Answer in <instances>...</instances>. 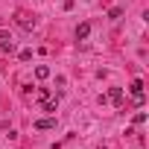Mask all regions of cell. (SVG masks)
<instances>
[{
	"label": "cell",
	"instance_id": "1",
	"mask_svg": "<svg viewBox=\"0 0 149 149\" xmlns=\"http://www.w3.org/2000/svg\"><path fill=\"white\" fill-rule=\"evenodd\" d=\"M0 50H3V53H15V38L6 29H0Z\"/></svg>",
	"mask_w": 149,
	"mask_h": 149
},
{
	"label": "cell",
	"instance_id": "2",
	"mask_svg": "<svg viewBox=\"0 0 149 149\" xmlns=\"http://www.w3.org/2000/svg\"><path fill=\"white\" fill-rule=\"evenodd\" d=\"M129 91H132V97H134V105H143V82H140V79H134Z\"/></svg>",
	"mask_w": 149,
	"mask_h": 149
},
{
	"label": "cell",
	"instance_id": "3",
	"mask_svg": "<svg viewBox=\"0 0 149 149\" xmlns=\"http://www.w3.org/2000/svg\"><path fill=\"white\" fill-rule=\"evenodd\" d=\"M105 100H111L114 105H123V88H108V94L102 97V102Z\"/></svg>",
	"mask_w": 149,
	"mask_h": 149
},
{
	"label": "cell",
	"instance_id": "4",
	"mask_svg": "<svg viewBox=\"0 0 149 149\" xmlns=\"http://www.w3.org/2000/svg\"><path fill=\"white\" fill-rule=\"evenodd\" d=\"M15 21H18V26H21V29H32V26H35V18H29V15H24V12H18V15H15Z\"/></svg>",
	"mask_w": 149,
	"mask_h": 149
},
{
	"label": "cell",
	"instance_id": "5",
	"mask_svg": "<svg viewBox=\"0 0 149 149\" xmlns=\"http://www.w3.org/2000/svg\"><path fill=\"white\" fill-rule=\"evenodd\" d=\"M35 129H38V132H50V129H56V117H41V120H35Z\"/></svg>",
	"mask_w": 149,
	"mask_h": 149
},
{
	"label": "cell",
	"instance_id": "6",
	"mask_svg": "<svg viewBox=\"0 0 149 149\" xmlns=\"http://www.w3.org/2000/svg\"><path fill=\"white\" fill-rule=\"evenodd\" d=\"M41 108H44V111H50V114H56V108H58V100H53V97H44V100H41Z\"/></svg>",
	"mask_w": 149,
	"mask_h": 149
},
{
	"label": "cell",
	"instance_id": "7",
	"mask_svg": "<svg viewBox=\"0 0 149 149\" xmlns=\"http://www.w3.org/2000/svg\"><path fill=\"white\" fill-rule=\"evenodd\" d=\"M88 35H91V24H79V26H76V38H79V41H85Z\"/></svg>",
	"mask_w": 149,
	"mask_h": 149
},
{
	"label": "cell",
	"instance_id": "8",
	"mask_svg": "<svg viewBox=\"0 0 149 149\" xmlns=\"http://www.w3.org/2000/svg\"><path fill=\"white\" fill-rule=\"evenodd\" d=\"M47 76H50V67L47 64H38L35 67V79H47Z\"/></svg>",
	"mask_w": 149,
	"mask_h": 149
},
{
	"label": "cell",
	"instance_id": "9",
	"mask_svg": "<svg viewBox=\"0 0 149 149\" xmlns=\"http://www.w3.org/2000/svg\"><path fill=\"white\" fill-rule=\"evenodd\" d=\"M108 18H111V21H120V18H123V9H120V6H114V9L108 12Z\"/></svg>",
	"mask_w": 149,
	"mask_h": 149
},
{
	"label": "cell",
	"instance_id": "10",
	"mask_svg": "<svg viewBox=\"0 0 149 149\" xmlns=\"http://www.w3.org/2000/svg\"><path fill=\"white\" fill-rule=\"evenodd\" d=\"M140 123H146V114H143V111H137V114H134V126H140Z\"/></svg>",
	"mask_w": 149,
	"mask_h": 149
},
{
	"label": "cell",
	"instance_id": "11",
	"mask_svg": "<svg viewBox=\"0 0 149 149\" xmlns=\"http://www.w3.org/2000/svg\"><path fill=\"white\" fill-rule=\"evenodd\" d=\"M32 58V50H21V61H29Z\"/></svg>",
	"mask_w": 149,
	"mask_h": 149
}]
</instances>
